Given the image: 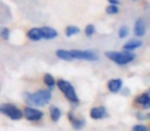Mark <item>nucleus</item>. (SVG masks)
I'll return each mask as SVG.
<instances>
[{
  "mask_svg": "<svg viewBox=\"0 0 150 131\" xmlns=\"http://www.w3.org/2000/svg\"><path fill=\"white\" fill-rule=\"evenodd\" d=\"M52 92L50 90H38L33 94H27L26 102L31 106H43L50 102Z\"/></svg>",
  "mask_w": 150,
  "mask_h": 131,
  "instance_id": "obj_1",
  "label": "nucleus"
},
{
  "mask_svg": "<svg viewBox=\"0 0 150 131\" xmlns=\"http://www.w3.org/2000/svg\"><path fill=\"white\" fill-rule=\"evenodd\" d=\"M105 54H106V56L109 60H113V62L118 64H127L129 62H131L132 60H134V58H135V54L131 53L129 51H108Z\"/></svg>",
  "mask_w": 150,
  "mask_h": 131,
  "instance_id": "obj_2",
  "label": "nucleus"
},
{
  "mask_svg": "<svg viewBox=\"0 0 150 131\" xmlns=\"http://www.w3.org/2000/svg\"><path fill=\"white\" fill-rule=\"evenodd\" d=\"M58 87L60 88V90L65 94L67 98L72 102H78V96L75 92V89L72 85L70 84V82L65 81V80H58L57 82Z\"/></svg>",
  "mask_w": 150,
  "mask_h": 131,
  "instance_id": "obj_3",
  "label": "nucleus"
},
{
  "mask_svg": "<svg viewBox=\"0 0 150 131\" xmlns=\"http://www.w3.org/2000/svg\"><path fill=\"white\" fill-rule=\"evenodd\" d=\"M0 112L4 114L5 116L13 119V120H20L23 117V113L21 112V110H19L17 106L11 104H1L0 106Z\"/></svg>",
  "mask_w": 150,
  "mask_h": 131,
  "instance_id": "obj_4",
  "label": "nucleus"
},
{
  "mask_svg": "<svg viewBox=\"0 0 150 131\" xmlns=\"http://www.w3.org/2000/svg\"><path fill=\"white\" fill-rule=\"evenodd\" d=\"M70 52L74 60H84L90 62L99 60L98 54L93 50H70Z\"/></svg>",
  "mask_w": 150,
  "mask_h": 131,
  "instance_id": "obj_5",
  "label": "nucleus"
},
{
  "mask_svg": "<svg viewBox=\"0 0 150 131\" xmlns=\"http://www.w3.org/2000/svg\"><path fill=\"white\" fill-rule=\"evenodd\" d=\"M24 115H25L26 119L29 121H39L43 117V113L41 111L34 108H30V106L25 109Z\"/></svg>",
  "mask_w": 150,
  "mask_h": 131,
  "instance_id": "obj_6",
  "label": "nucleus"
},
{
  "mask_svg": "<svg viewBox=\"0 0 150 131\" xmlns=\"http://www.w3.org/2000/svg\"><path fill=\"white\" fill-rule=\"evenodd\" d=\"M146 32V24L143 19H138L135 24V29H134V33L137 37H142L145 35Z\"/></svg>",
  "mask_w": 150,
  "mask_h": 131,
  "instance_id": "obj_7",
  "label": "nucleus"
},
{
  "mask_svg": "<svg viewBox=\"0 0 150 131\" xmlns=\"http://www.w3.org/2000/svg\"><path fill=\"white\" fill-rule=\"evenodd\" d=\"M107 116V111L105 109V106H96V108L92 109L91 111V117L95 120H98V119L105 118Z\"/></svg>",
  "mask_w": 150,
  "mask_h": 131,
  "instance_id": "obj_8",
  "label": "nucleus"
},
{
  "mask_svg": "<svg viewBox=\"0 0 150 131\" xmlns=\"http://www.w3.org/2000/svg\"><path fill=\"white\" fill-rule=\"evenodd\" d=\"M27 36L29 39L33 40V41H39V40H41L43 38L41 29H39V28H33V29L29 30L27 33Z\"/></svg>",
  "mask_w": 150,
  "mask_h": 131,
  "instance_id": "obj_9",
  "label": "nucleus"
},
{
  "mask_svg": "<svg viewBox=\"0 0 150 131\" xmlns=\"http://www.w3.org/2000/svg\"><path fill=\"white\" fill-rule=\"evenodd\" d=\"M40 29H41L42 36H43L44 39L50 40V39H54V38H56L57 36H58V32L54 29H52V28L43 27V28H40Z\"/></svg>",
  "mask_w": 150,
  "mask_h": 131,
  "instance_id": "obj_10",
  "label": "nucleus"
},
{
  "mask_svg": "<svg viewBox=\"0 0 150 131\" xmlns=\"http://www.w3.org/2000/svg\"><path fill=\"white\" fill-rule=\"evenodd\" d=\"M136 102L142 104L144 109L150 108V95L148 93H143L136 97Z\"/></svg>",
  "mask_w": 150,
  "mask_h": 131,
  "instance_id": "obj_11",
  "label": "nucleus"
},
{
  "mask_svg": "<svg viewBox=\"0 0 150 131\" xmlns=\"http://www.w3.org/2000/svg\"><path fill=\"white\" fill-rule=\"evenodd\" d=\"M142 44L143 43H142V41H140V40L132 39V40H129V41H127V43L123 45V49H125V51H132V50L142 46Z\"/></svg>",
  "mask_w": 150,
  "mask_h": 131,
  "instance_id": "obj_12",
  "label": "nucleus"
},
{
  "mask_svg": "<svg viewBox=\"0 0 150 131\" xmlns=\"http://www.w3.org/2000/svg\"><path fill=\"white\" fill-rule=\"evenodd\" d=\"M122 86V81L120 79H112L108 82V88L111 92H118Z\"/></svg>",
  "mask_w": 150,
  "mask_h": 131,
  "instance_id": "obj_13",
  "label": "nucleus"
},
{
  "mask_svg": "<svg viewBox=\"0 0 150 131\" xmlns=\"http://www.w3.org/2000/svg\"><path fill=\"white\" fill-rule=\"evenodd\" d=\"M69 119H70L72 126L74 127L75 129H77V130L81 129L82 127L84 126V124H86V121H84V120H81V119H77L76 117L73 116V115L71 114V113L69 114Z\"/></svg>",
  "mask_w": 150,
  "mask_h": 131,
  "instance_id": "obj_14",
  "label": "nucleus"
},
{
  "mask_svg": "<svg viewBox=\"0 0 150 131\" xmlns=\"http://www.w3.org/2000/svg\"><path fill=\"white\" fill-rule=\"evenodd\" d=\"M57 55L58 57H60L61 60H72L74 58L72 57L71 55V52L70 51H67V50H64V49H59L57 50Z\"/></svg>",
  "mask_w": 150,
  "mask_h": 131,
  "instance_id": "obj_15",
  "label": "nucleus"
},
{
  "mask_svg": "<svg viewBox=\"0 0 150 131\" xmlns=\"http://www.w3.org/2000/svg\"><path fill=\"white\" fill-rule=\"evenodd\" d=\"M61 115H62V113H61L60 109H58L57 106H52L50 108V118H52V120L54 122L59 121V119L61 118Z\"/></svg>",
  "mask_w": 150,
  "mask_h": 131,
  "instance_id": "obj_16",
  "label": "nucleus"
},
{
  "mask_svg": "<svg viewBox=\"0 0 150 131\" xmlns=\"http://www.w3.org/2000/svg\"><path fill=\"white\" fill-rule=\"evenodd\" d=\"M79 32H80L79 28L74 27V26H69V27H67L66 33H65V34H66V36H68V37H71V36L78 34Z\"/></svg>",
  "mask_w": 150,
  "mask_h": 131,
  "instance_id": "obj_17",
  "label": "nucleus"
},
{
  "mask_svg": "<svg viewBox=\"0 0 150 131\" xmlns=\"http://www.w3.org/2000/svg\"><path fill=\"white\" fill-rule=\"evenodd\" d=\"M44 83L46 84V85L48 86V87H54V84H56V81H54V77H52L50 74H45V76H44V79H43Z\"/></svg>",
  "mask_w": 150,
  "mask_h": 131,
  "instance_id": "obj_18",
  "label": "nucleus"
},
{
  "mask_svg": "<svg viewBox=\"0 0 150 131\" xmlns=\"http://www.w3.org/2000/svg\"><path fill=\"white\" fill-rule=\"evenodd\" d=\"M129 28L127 27V26H122V27L119 29V32H118V35H119V38H121V39H123V38H125L127 35H129Z\"/></svg>",
  "mask_w": 150,
  "mask_h": 131,
  "instance_id": "obj_19",
  "label": "nucleus"
},
{
  "mask_svg": "<svg viewBox=\"0 0 150 131\" xmlns=\"http://www.w3.org/2000/svg\"><path fill=\"white\" fill-rule=\"evenodd\" d=\"M118 7L117 5H109V6L106 7V13H109V15H115V13H118Z\"/></svg>",
  "mask_w": 150,
  "mask_h": 131,
  "instance_id": "obj_20",
  "label": "nucleus"
},
{
  "mask_svg": "<svg viewBox=\"0 0 150 131\" xmlns=\"http://www.w3.org/2000/svg\"><path fill=\"white\" fill-rule=\"evenodd\" d=\"M84 32H86V36H92V35H94V33H95V27H94V25H88L86 26V30H84Z\"/></svg>",
  "mask_w": 150,
  "mask_h": 131,
  "instance_id": "obj_21",
  "label": "nucleus"
},
{
  "mask_svg": "<svg viewBox=\"0 0 150 131\" xmlns=\"http://www.w3.org/2000/svg\"><path fill=\"white\" fill-rule=\"evenodd\" d=\"M133 131H148V128L144 125H136L133 127Z\"/></svg>",
  "mask_w": 150,
  "mask_h": 131,
  "instance_id": "obj_22",
  "label": "nucleus"
},
{
  "mask_svg": "<svg viewBox=\"0 0 150 131\" xmlns=\"http://www.w3.org/2000/svg\"><path fill=\"white\" fill-rule=\"evenodd\" d=\"M1 36H2L3 39L7 40L9 37V30L7 29V28H4V29L2 30V32H1Z\"/></svg>",
  "mask_w": 150,
  "mask_h": 131,
  "instance_id": "obj_23",
  "label": "nucleus"
},
{
  "mask_svg": "<svg viewBox=\"0 0 150 131\" xmlns=\"http://www.w3.org/2000/svg\"><path fill=\"white\" fill-rule=\"evenodd\" d=\"M108 2H110L111 5H117V4H119V1H118V0H108Z\"/></svg>",
  "mask_w": 150,
  "mask_h": 131,
  "instance_id": "obj_24",
  "label": "nucleus"
},
{
  "mask_svg": "<svg viewBox=\"0 0 150 131\" xmlns=\"http://www.w3.org/2000/svg\"><path fill=\"white\" fill-rule=\"evenodd\" d=\"M147 117H148V118H150V113L148 114V116H147Z\"/></svg>",
  "mask_w": 150,
  "mask_h": 131,
  "instance_id": "obj_25",
  "label": "nucleus"
},
{
  "mask_svg": "<svg viewBox=\"0 0 150 131\" xmlns=\"http://www.w3.org/2000/svg\"><path fill=\"white\" fill-rule=\"evenodd\" d=\"M149 94H150V88H149Z\"/></svg>",
  "mask_w": 150,
  "mask_h": 131,
  "instance_id": "obj_26",
  "label": "nucleus"
},
{
  "mask_svg": "<svg viewBox=\"0 0 150 131\" xmlns=\"http://www.w3.org/2000/svg\"><path fill=\"white\" fill-rule=\"evenodd\" d=\"M134 1H137V0H134Z\"/></svg>",
  "mask_w": 150,
  "mask_h": 131,
  "instance_id": "obj_27",
  "label": "nucleus"
},
{
  "mask_svg": "<svg viewBox=\"0 0 150 131\" xmlns=\"http://www.w3.org/2000/svg\"><path fill=\"white\" fill-rule=\"evenodd\" d=\"M149 131H150V129H149Z\"/></svg>",
  "mask_w": 150,
  "mask_h": 131,
  "instance_id": "obj_28",
  "label": "nucleus"
}]
</instances>
